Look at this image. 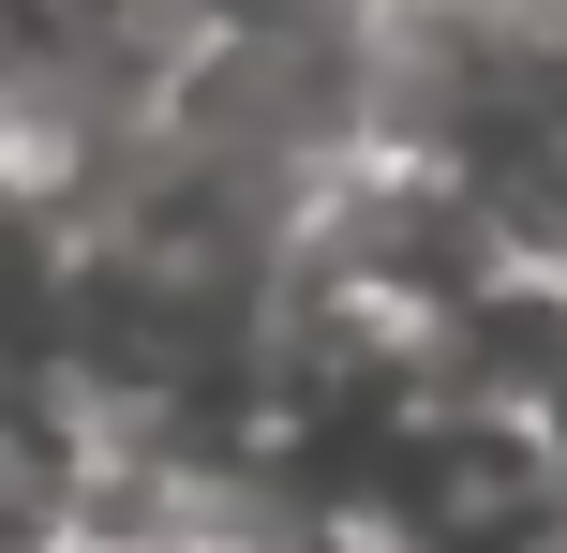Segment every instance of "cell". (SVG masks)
<instances>
[{"label": "cell", "instance_id": "obj_1", "mask_svg": "<svg viewBox=\"0 0 567 553\" xmlns=\"http://www.w3.org/2000/svg\"><path fill=\"white\" fill-rule=\"evenodd\" d=\"M299 509H343L373 553H567L553 434L523 404H478V389H419V404L343 419L329 479Z\"/></svg>", "mask_w": 567, "mask_h": 553}]
</instances>
